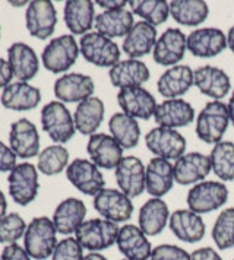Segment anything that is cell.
<instances>
[{
    "instance_id": "obj_23",
    "label": "cell",
    "mask_w": 234,
    "mask_h": 260,
    "mask_svg": "<svg viewBox=\"0 0 234 260\" xmlns=\"http://www.w3.org/2000/svg\"><path fill=\"white\" fill-rule=\"evenodd\" d=\"M193 81L199 91L212 98V101H221V98L228 94L231 88L228 75L220 68L211 64L200 66L193 71Z\"/></svg>"
},
{
    "instance_id": "obj_9",
    "label": "cell",
    "mask_w": 234,
    "mask_h": 260,
    "mask_svg": "<svg viewBox=\"0 0 234 260\" xmlns=\"http://www.w3.org/2000/svg\"><path fill=\"white\" fill-rule=\"evenodd\" d=\"M8 184H9V194L12 201L21 206H26L38 194V189H40L38 171L30 162L18 164L9 173Z\"/></svg>"
},
{
    "instance_id": "obj_41",
    "label": "cell",
    "mask_w": 234,
    "mask_h": 260,
    "mask_svg": "<svg viewBox=\"0 0 234 260\" xmlns=\"http://www.w3.org/2000/svg\"><path fill=\"white\" fill-rule=\"evenodd\" d=\"M212 240L220 250L234 247V208L224 209L212 226Z\"/></svg>"
},
{
    "instance_id": "obj_21",
    "label": "cell",
    "mask_w": 234,
    "mask_h": 260,
    "mask_svg": "<svg viewBox=\"0 0 234 260\" xmlns=\"http://www.w3.org/2000/svg\"><path fill=\"white\" fill-rule=\"evenodd\" d=\"M95 83L93 78L82 73L62 75L54 82V95L60 103H82L93 96Z\"/></svg>"
},
{
    "instance_id": "obj_37",
    "label": "cell",
    "mask_w": 234,
    "mask_h": 260,
    "mask_svg": "<svg viewBox=\"0 0 234 260\" xmlns=\"http://www.w3.org/2000/svg\"><path fill=\"white\" fill-rule=\"evenodd\" d=\"M108 129L123 149L135 148L140 141V126L136 118L125 113H116L108 120Z\"/></svg>"
},
{
    "instance_id": "obj_44",
    "label": "cell",
    "mask_w": 234,
    "mask_h": 260,
    "mask_svg": "<svg viewBox=\"0 0 234 260\" xmlns=\"http://www.w3.org/2000/svg\"><path fill=\"white\" fill-rule=\"evenodd\" d=\"M150 260H192L190 253L174 244H160L152 248Z\"/></svg>"
},
{
    "instance_id": "obj_57",
    "label": "cell",
    "mask_w": 234,
    "mask_h": 260,
    "mask_svg": "<svg viewBox=\"0 0 234 260\" xmlns=\"http://www.w3.org/2000/svg\"><path fill=\"white\" fill-rule=\"evenodd\" d=\"M0 260H2V257H0Z\"/></svg>"
},
{
    "instance_id": "obj_58",
    "label": "cell",
    "mask_w": 234,
    "mask_h": 260,
    "mask_svg": "<svg viewBox=\"0 0 234 260\" xmlns=\"http://www.w3.org/2000/svg\"><path fill=\"white\" fill-rule=\"evenodd\" d=\"M233 260H234V259H233Z\"/></svg>"
},
{
    "instance_id": "obj_26",
    "label": "cell",
    "mask_w": 234,
    "mask_h": 260,
    "mask_svg": "<svg viewBox=\"0 0 234 260\" xmlns=\"http://www.w3.org/2000/svg\"><path fill=\"white\" fill-rule=\"evenodd\" d=\"M150 75L148 66L139 59L120 60L108 72L111 85L119 89L142 86L150 81Z\"/></svg>"
},
{
    "instance_id": "obj_54",
    "label": "cell",
    "mask_w": 234,
    "mask_h": 260,
    "mask_svg": "<svg viewBox=\"0 0 234 260\" xmlns=\"http://www.w3.org/2000/svg\"><path fill=\"white\" fill-rule=\"evenodd\" d=\"M12 6H22V5H25L26 2H9Z\"/></svg>"
},
{
    "instance_id": "obj_2",
    "label": "cell",
    "mask_w": 234,
    "mask_h": 260,
    "mask_svg": "<svg viewBox=\"0 0 234 260\" xmlns=\"http://www.w3.org/2000/svg\"><path fill=\"white\" fill-rule=\"evenodd\" d=\"M228 124L230 116L227 106L222 101H210L199 113L196 120V135L202 142L217 145L222 141Z\"/></svg>"
},
{
    "instance_id": "obj_38",
    "label": "cell",
    "mask_w": 234,
    "mask_h": 260,
    "mask_svg": "<svg viewBox=\"0 0 234 260\" xmlns=\"http://www.w3.org/2000/svg\"><path fill=\"white\" fill-rule=\"evenodd\" d=\"M211 167L217 177L222 181L234 180V143L221 141L214 145L210 154Z\"/></svg>"
},
{
    "instance_id": "obj_15",
    "label": "cell",
    "mask_w": 234,
    "mask_h": 260,
    "mask_svg": "<svg viewBox=\"0 0 234 260\" xmlns=\"http://www.w3.org/2000/svg\"><path fill=\"white\" fill-rule=\"evenodd\" d=\"M86 152L95 166L104 170H116L125 158L123 148L113 136L107 133H95L90 136Z\"/></svg>"
},
{
    "instance_id": "obj_33",
    "label": "cell",
    "mask_w": 234,
    "mask_h": 260,
    "mask_svg": "<svg viewBox=\"0 0 234 260\" xmlns=\"http://www.w3.org/2000/svg\"><path fill=\"white\" fill-rule=\"evenodd\" d=\"M170 215H171L170 209L163 199L151 198L140 208L138 226L147 236H158L165 230L170 221Z\"/></svg>"
},
{
    "instance_id": "obj_5",
    "label": "cell",
    "mask_w": 234,
    "mask_h": 260,
    "mask_svg": "<svg viewBox=\"0 0 234 260\" xmlns=\"http://www.w3.org/2000/svg\"><path fill=\"white\" fill-rule=\"evenodd\" d=\"M79 53V44L76 43L75 37L66 34L50 40L43 50L41 60L48 72L65 73L76 63Z\"/></svg>"
},
{
    "instance_id": "obj_19",
    "label": "cell",
    "mask_w": 234,
    "mask_h": 260,
    "mask_svg": "<svg viewBox=\"0 0 234 260\" xmlns=\"http://www.w3.org/2000/svg\"><path fill=\"white\" fill-rule=\"evenodd\" d=\"M9 145L16 156L28 159L40 155V133L33 121L21 118L12 123Z\"/></svg>"
},
{
    "instance_id": "obj_3",
    "label": "cell",
    "mask_w": 234,
    "mask_h": 260,
    "mask_svg": "<svg viewBox=\"0 0 234 260\" xmlns=\"http://www.w3.org/2000/svg\"><path fill=\"white\" fill-rule=\"evenodd\" d=\"M119 226L116 222L104 218H93L85 221L75 233V238L85 250L100 253L101 250L111 247L117 243Z\"/></svg>"
},
{
    "instance_id": "obj_56",
    "label": "cell",
    "mask_w": 234,
    "mask_h": 260,
    "mask_svg": "<svg viewBox=\"0 0 234 260\" xmlns=\"http://www.w3.org/2000/svg\"><path fill=\"white\" fill-rule=\"evenodd\" d=\"M122 260H128V259H122Z\"/></svg>"
},
{
    "instance_id": "obj_1",
    "label": "cell",
    "mask_w": 234,
    "mask_h": 260,
    "mask_svg": "<svg viewBox=\"0 0 234 260\" xmlns=\"http://www.w3.org/2000/svg\"><path fill=\"white\" fill-rule=\"evenodd\" d=\"M57 246V231L53 221L47 216L34 218L25 231L23 248L31 256V259L46 260L53 256Z\"/></svg>"
},
{
    "instance_id": "obj_8",
    "label": "cell",
    "mask_w": 234,
    "mask_h": 260,
    "mask_svg": "<svg viewBox=\"0 0 234 260\" xmlns=\"http://www.w3.org/2000/svg\"><path fill=\"white\" fill-rule=\"evenodd\" d=\"M145 145L157 158L167 161L179 159L186 151V139L175 129L154 127L145 135Z\"/></svg>"
},
{
    "instance_id": "obj_47",
    "label": "cell",
    "mask_w": 234,
    "mask_h": 260,
    "mask_svg": "<svg viewBox=\"0 0 234 260\" xmlns=\"http://www.w3.org/2000/svg\"><path fill=\"white\" fill-rule=\"evenodd\" d=\"M192 260H224L220 253L212 247H202L192 251Z\"/></svg>"
},
{
    "instance_id": "obj_30",
    "label": "cell",
    "mask_w": 234,
    "mask_h": 260,
    "mask_svg": "<svg viewBox=\"0 0 234 260\" xmlns=\"http://www.w3.org/2000/svg\"><path fill=\"white\" fill-rule=\"evenodd\" d=\"M157 40V28L148 22L139 21L125 37L122 50L128 54L129 59H139L154 50Z\"/></svg>"
},
{
    "instance_id": "obj_20",
    "label": "cell",
    "mask_w": 234,
    "mask_h": 260,
    "mask_svg": "<svg viewBox=\"0 0 234 260\" xmlns=\"http://www.w3.org/2000/svg\"><path fill=\"white\" fill-rule=\"evenodd\" d=\"M174 180L182 186L189 184H198L208 177L212 167L208 155L200 152H189L175 159Z\"/></svg>"
},
{
    "instance_id": "obj_12",
    "label": "cell",
    "mask_w": 234,
    "mask_h": 260,
    "mask_svg": "<svg viewBox=\"0 0 234 260\" xmlns=\"http://www.w3.org/2000/svg\"><path fill=\"white\" fill-rule=\"evenodd\" d=\"M66 177L73 187L88 196H95L104 189L105 180L100 168L83 158H76L70 162L66 168Z\"/></svg>"
},
{
    "instance_id": "obj_40",
    "label": "cell",
    "mask_w": 234,
    "mask_h": 260,
    "mask_svg": "<svg viewBox=\"0 0 234 260\" xmlns=\"http://www.w3.org/2000/svg\"><path fill=\"white\" fill-rule=\"evenodd\" d=\"M69 166V151L63 145H51L38 155L37 168L46 176H57Z\"/></svg>"
},
{
    "instance_id": "obj_27",
    "label": "cell",
    "mask_w": 234,
    "mask_h": 260,
    "mask_svg": "<svg viewBox=\"0 0 234 260\" xmlns=\"http://www.w3.org/2000/svg\"><path fill=\"white\" fill-rule=\"evenodd\" d=\"M145 180H147V191L152 198H163L174 184V167L170 161L154 156L150 159L147 171H145Z\"/></svg>"
},
{
    "instance_id": "obj_24",
    "label": "cell",
    "mask_w": 234,
    "mask_h": 260,
    "mask_svg": "<svg viewBox=\"0 0 234 260\" xmlns=\"http://www.w3.org/2000/svg\"><path fill=\"white\" fill-rule=\"evenodd\" d=\"M86 206L81 199L68 198L57 205L53 213V224L56 231L62 236H70L78 231V228L85 222Z\"/></svg>"
},
{
    "instance_id": "obj_6",
    "label": "cell",
    "mask_w": 234,
    "mask_h": 260,
    "mask_svg": "<svg viewBox=\"0 0 234 260\" xmlns=\"http://www.w3.org/2000/svg\"><path fill=\"white\" fill-rule=\"evenodd\" d=\"M82 57L98 68H113L120 61V48L111 38L95 32L82 36L79 41Z\"/></svg>"
},
{
    "instance_id": "obj_49",
    "label": "cell",
    "mask_w": 234,
    "mask_h": 260,
    "mask_svg": "<svg viewBox=\"0 0 234 260\" xmlns=\"http://www.w3.org/2000/svg\"><path fill=\"white\" fill-rule=\"evenodd\" d=\"M95 5H98L105 11H116V9H125L129 5V2L126 0H97Z\"/></svg>"
},
{
    "instance_id": "obj_22",
    "label": "cell",
    "mask_w": 234,
    "mask_h": 260,
    "mask_svg": "<svg viewBox=\"0 0 234 260\" xmlns=\"http://www.w3.org/2000/svg\"><path fill=\"white\" fill-rule=\"evenodd\" d=\"M154 118L157 124L161 127H168V129L186 127L195 118V108L183 98L164 100L157 107Z\"/></svg>"
},
{
    "instance_id": "obj_36",
    "label": "cell",
    "mask_w": 234,
    "mask_h": 260,
    "mask_svg": "<svg viewBox=\"0 0 234 260\" xmlns=\"http://www.w3.org/2000/svg\"><path fill=\"white\" fill-rule=\"evenodd\" d=\"M210 13L208 3L203 0H173L170 2V16L183 26H199Z\"/></svg>"
},
{
    "instance_id": "obj_28",
    "label": "cell",
    "mask_w": 234,
    "mask_h": 260,
    "mask_svg": "<svg viewBox=\"0 0 234 260\" xmlns=\"http://www.w3.org/2000/svg\"><path fill=\"white\" fill-rule=\"evenodd\" d=\"M193 85V71L186 64H177L158 78L157 89L165 100H173L183 96Z\"/></svg>"
},
{
    "instance_id": "obj_10",
    "label": "cell",
    "mask_w": 234,
    "mask_h": 260,
    "mask_svg": "<svg viewBox=\"0 0 234 260\" xmlns=\"http://www.w3.org/2000/svg\"><path fill=\"white\" fill-rule=\"evenodd\" d=\"M57 24V12L53 2L33 0L25 13V25L30 36L38 40H47L53 36Z\"/></svg>"
},
{
    "instance_id": "obj_31",
    "label": "cell",
    "mask_w": 234,
    "mask_h": 260,
    "mask_svg": "<svg viewBox=\"0 0 234 260\" xmlns=\"http://www.w3.org/2000/svg\"><path fill=\"white\" fill-rule=\"evenodd\" d=\"M65 24L75 36H85L95 24V6L90 0H69L63 9Z\"/></svg>"
},
{
    "instance_id": "obj_25",
    "label": "cell",
    "mask_w": 234,
    "mask_h": 260,
    "mask_svg": "<svg viewBox=\"0 0 234 260\" xmlns=\"http://www.w3.org/2000/svg\"><path fill=\"white\" fill-rule=\"evenodd\" d=\"M170 230L180 241L198 243L205 237V222L202 216L190 209H179L170 215Z\"/></svg>"
},
{
    "instance_id": "obj_18",
    "label": "cell",
    "mask_w": 234,
    "mask_h": 260,
    "mask_svg": "<svg viewBox=\"0 0 234 260\" xmlns=\"http://www.w3.org/2000/svg\"><path fill=\"white\" fill-rule=\"evenodd\" d=\"M119 251L128 260H150L152 254V244L148 236L138 225L126 224L120 226L117 236Z\"/></svg>"
},
{
    "instance_id": "obj_7",
    "label": "cell",
    "mask_w": 234,
    "mask_h": 260,
    "mask_svg": "<svg viewBox=\"0 0 234 260\" xmlns=\"http://www.w3.org/2000/svg\"><path fill=\"white\" fill-rule=\"evenodd\" d=\"M228 199V189L222 181H200L189 190L186 203L198 215L217 211Z\"/></svg>"
},
{
    "instance_id": "obj_14",
    "label": "cell",
    "mask_w": 234,
    "mask_h": 260,
    "mask_svg": "<svg viewBox=\"0 0 234 260\" xmlns=\"http://www.w3.org/2000/svg\"><path fill=\"white\" fill-rule=\"evenodd\" d=\"M117 103L122 108V113L140 120H150L154 117L158 107L154 95L142 86L120 89L117 94Z\"/></svg>"
},
{
    "instance_id": "obj_35",
    "label": "cell",
    "mask_w": 234,
    "mask_h": 260,
    "mask_svg": "<svg viewBox=\"0 0 234 260\" xmlns=\"http://www.w3.org/2000/svg\"><path fill=\"white\" fill-rule=\"evenodd\" d=\"M95 29L98 34L107 38H119L126 37L132 26L135 25L132 11L116 9V11H104L95 16Z\"/></svg>"
},
{
    "instance_id": "obj_4",
    "label": "cell",
    "mask_w": 234,
    "mask_h": 260,
    "mask_svg": "<svg viewBox=\"0 0 234 260\" xmlns=\"http://www.w3.org/2000/svg\"><path fill=\"white\" fill-rule=\"evenodd\" d=\"M41 126L50 136V139L57 145L68 143L75 136V121L68 110L60 101H50L41 110Z\"/></svg>"
},
{
    "instance_id": "obj_45",
    "label": "cell",
    "mask_w": 234,
    "mask_h": 260,
    "mask_svg": "<svg viewBox=\"0 0 234 260\" xmlns=\"http://www.w3.org/2000/svg\"><path fill=\"white\" fill-rule=\"evenodd\" d=\"M16 166V154L12 151L11 146L0 141V173H11Z\"/></svg>"
},
{
    "instance_id": "obj_46",
    "label": "cell",
    "mask_w": 234,
    "mask_h": 260,
    "mask_svg": "<svg viewBox=\"0 0 234 260\" xmlns=\"http://www.w3.org/2000/svg\"><path fill=\"white\" fill-rule=\"evenodd\" d=\"M2 260H33L26 250L19 244H9L2 251Z\"/></svg>"
},
{
    "instance_id": "obj_32",
    "label": "cell",
    "mask_w": 234,
    "mask_h": 260,
    "mask_svg": "<svg viewBox=\"0 0 234 260\" xmlns=\"http://www.w3.org/2000/svg\"><path fill=\"white\" fill-rule=\"evenodd\" d=\"M8 61L11 64L13 76L21 82L34 79L40 69V61L35 51L25 43H13L8 48Z\"/></svg>"
},
{
    "instance_id": "obj_16",
    "label": "cell",
    "mask_w": 234,
    "mask_h": 260,
    "mask_svg": "<svg viewBox=\"0 0 234 260\" xmlns=\"http://www.w3.org/2000/svg\"><path fill=\"white\" fill-rule=\"evenodd\" d=\"M145 171L147 167L138 156H125L116 168V181L120 191L130 199L140 196L147 190Z\"/></svg>"
},
{
    "instance_id": "obj_55",
    "label": "cell",
    "mask_w": 234,
    "mask_h": 260,
    "mask_svg": "<svg viewBox=\"0 0 234 260\" xmlns=\"http://www.w3.org/2000/svg\"><path fill=\"white\" fill-rule=\"evenodd\" d=\"M0 37H2V28H0Z\"/></svg>"
},
{
    "instance_id": "obj_29",
    "label": "cell",
    "mask_w": 234,
    "mask_h": 260,
    "mask_svg": "<svg viewBox=\"0 0 234 260\" xmlns=\"http://www.w3.org/2000/svg\"><path fill=\"white\" fill-rule=\"evenodd\" d=\"M2 106L13 111H30L41 101V91L28 82H12L2 92Z\"/></svg>"
},
{
    "instance_id": "obj_13",
    "label": "cell",
    "mask_w": 234,
    "mask_h": 260,
    "mask_svg": "<svg viewBox=\"0 0 234 260\" xmlns=\"http://www.w3.org/2000/svg\"><path fill=\"white\" fill-rule=\"evenodd\" d=\"M187 50V37L179 28H167L152 50L155 63L161 66H177Z\"/></svg>"
},
{
    "instance_id": "obj_53",
    "label": "cell",
    "mask_w": 234,
    "mask_h": 260,
    "mask_svg": "<svg viewBox=\"0 0 234 260\" xmlns=\"http://www.w3.org/2000/svg\"><path fill=\"white\" fill-rule=\"evenodd\" d=\"M83 260H107V257L103 256L101 253H95V251H93V253H88V254L83 257Z\"/></svg>"
},
{
    "instance_id": "obj_48",
    "label": "cell",
    "mask_w": 234,
    "mask_h": 260,
    "mask_svg": "<svg viewBox=\"0 0 234 260\" xmlns=\"http://www.w3.org/2000/svg\"><path fill=\"white\" fill-rule=\"evenodd\" d=\"M12 78H13V72H12L9 61L0 59V88L5 89L8 85H11Z\"/></svg>"
},
{
    "instance_id": "obj_50",
    "label": "cell",
    "mask_w": 234,
    "mask_h": 260,
    "mask_svg": "<svg viewBox=\"0 0 234 260\" xmlns=\"http://www.w3.org/2000/svg\"><path fill=\"white\" fill-rule=\"evenodd\" d=\"M6 209H8V202H6L3 191L0 190V219L6 215Z\"/></svg>"
},
{
    "instance_id": "obj_51",
    "label": "cell",
    "mask_w": 234,
    "mask_h": 260,
    "mask_svg": "<svg viewBox=\"0 0 234 260\" xmlns=\"http://www.w3.org/2000/svg\"><path fill=\"white\" fill-rule=\"evenodd\" d=\"M227 108H228V116H230V123L234 124V91L230 100H228V104H227Z\"/></svg>"
},
{
    "instance_id": "obj_42",
    "label": "cell",
    "mask_w": 234,
    "mask_h": 260,
    "mask_svg": "<svg viewBox=\"0 0 234 260\" xmlns=\"http://www.w3.org/2000/svg\"><path fill=\"white\" fill-rule=\"evenodd\" d=\"M26 226L23 218L18 213H6L0 219V243L2 244H16L18 240L25 236Z\"/></svg>"
},
{
    "instance_id": "obj_17",
    "label": "cell",
    "mask_w": 234,
    "mask_h": 260,
    "mask_svg": "<svg viewBox=\"0 0 234 260\" xmlns=\"http://www.w3.org/2000/svg\"><path fill=\"white\" fill-rule=\"evenodd\" d=\"M227 47V36L220 28H196L187 36V50L196 57H215Z\"/></svg>"
},
{
    "instance_id": "obj_52",
    "label": "cell",
    "mask_w": 234,
    "mask_h": 260,
    "mask_svg": "<svg viewBox=\"0 0 234 260\" xmlns=\"http://www.w3.org/2000/svg\"><path fill=\"white\" fill-rule=\"evenodd\" d=\"M227 44H228V47H230V50L233 51L234 54V25L228 29V34H227Z\"/></svg>"
},
{
    "instance_id": "obj_11",
    "label": "cell",
    "mask_w": 234,
    "mask_h": 260,
    "mask_svg": "<svg viewBox=\"0 0 234 260\" xmlns=\"http://www.w3.org/2000/svg\"><path fill=\"white\" fill-rule=\"evenodd\" d=\"M94 209L104 219L111 222H126L132 218L133 203L123 191L116 189H103L94 196Z\"/></svg>"
},
{
    "instance_id": "obj_43",
    "label": "cell",
    "mask_w": 234,
    "mask_h": 260,
    "mask_svg": "<svg viewBox=\"0 0 234 260\" xmlns=\"http://www.w3.org/2000/svg\"><path fill=\"white\" fill-rule=\"evenodd\" d=\"M83 247L78 243V240L68 237L58 241L51 260H83Z\"/></svg>"
},
{
    "instance_id": "obj_34",
    "label": "cell",
    "mask_w": 234,
    "mask_h": 260,
    "mask_svg": "<svg viewBox=\"0 0 234 260\" xmlns=\"http://www.w3.org/2000/svg\"><path fill=\"white\" fill-rule=\"evenodd\" d=\"M104 113L105 107L103 100L93 95V96L83 100L76 107L75 114H73L75 127L82 135L93 136L98 130V127L101 126V123L104 120Z\"/></svg>"
},
{
    "instance_id": "obj_39",
    "label": "cell",
    "mask_w": 234,
    "mask_h": 260,
    "mask_svg": "<svg viewBox=\"0 0 234 260\" xmlns=\"http://www.w3.org/2000/svg\"><path fill=\"white\" fill-rule=\"evenodd\" d=\"M129 6L133 15L152 26L163 25L170 16V3L164 0H130Z\"/></svg>"
}]
</instances>
